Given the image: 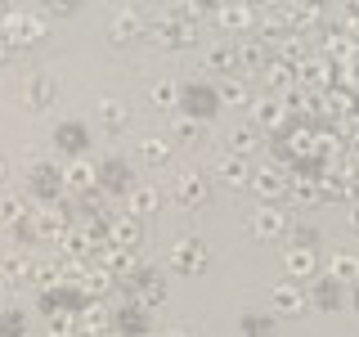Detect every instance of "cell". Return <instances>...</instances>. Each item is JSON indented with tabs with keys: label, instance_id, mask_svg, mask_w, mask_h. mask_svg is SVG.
I'll list each match as a JSON object with an SVG mask.
<instances>
[{
	"label": "cell",
	"instance_id": "1",
	"mask_svg": "<svg viewBox=\"0 0 359 337\" xmlns=\"http://www.w3.org/2000/svg\"><path fill=\"white\" fill-rule=\"evenodd\" d=\"M0 37L14 45V50H32L36 41L50 37V18L36 5H9L5 18H0Z\"/></svg>",
	"mask_w": 359,
	"mask_h": 337
},
{
	"label": "cell",
	"instance_id": "2",
	"mask_svg": "<svg viewBox=\"0 0 359 337\" xmlns=\"http://www.w3.org/2000/svg\"><path fill=\"white\" fill-rule=\"evenodd\" d=\"M149 37L157 45H166V50H189V45H198L202 27H198V22H189L175 5H162L157 14H149Z\"/></svg>",
	"mask_w": 359,
	"mask_h": 337
},
{
	"label": "cell",
	"instance_id": "3",
	"mask_svg": "<svg viewBox=\"0 0 359 337\" xmlns=\"http://www.w3.org/2000/svg\"><path fill=\"white\" fill-rule=\"evenodd\" d=\"M211 265V252H207V243L202 239H175L171 243V252H166V270H175L180 279H189V275H202V270Z\"/></svg>",
	"mask_w": 359,
	"mask_h": 337
},
{
	"label": "cell",
	"instance_id": "4",
	"mask_svg": "<svg viewBox=\"0 0 359 337\" xmlns=\"http://www.w3.org/2000/svg\"><path fill=\"white\" fill-rule=\"evenodd\" d=\"M81 306H86V297L72 284H59V288L36 292V315H45V319H76Z\"/></svg>",
	"mask_w": 359,
	"mask_h": 337
},
{
	"label": "cell",
	"instance_id": "5",
	"mask_svg": "<svg viewBox=\"0 0 359 337\" xmlns=\"http://www.w3.org/2000/svg\"><path fill=\"white\" fill-rule=\"evenodd\" d=\"M104 32H108L112 45H130V41H140L144 32H149V14H144L140 5H117V9L108 14Z\"/></svg>",
	"mask_w": 359,
	"mask_h": 337
},
{
	"label": "cell",
	"instance_id": "6",
	"mask_svg": "<svg viewBox=\"0 0 359 337\" xmlns=\"http://www.w3.org/2000/svg\"><path fill=\"white\" fill-rule=\"evenodd\" d=\"M247 189L261 198V207H278V202H283V194H287V166H278V162L252 166V180H247Z\"/></svg>",
	"mask_w": 359,
	"mask_h": 337
},
{
	"label": "cell",
	"instance_id": "7",
	"mask_svg": "<svg viewBox=\"0 0 359 337\" xmlns=\"http://www.w3.org/2000/svg\"><path fill=\"white\" fill-rule=\"evenodd\" d=\"M171 198H175V207H184V211L207 207V198H211V176H207V171H175V176H171Z\"/></svg>",
	"mask_w": 359,
	"mask_h": 337
},
{
	"label": "cell",
	"instance_id": "8",
	"mask_svg": "<svg viewBox=\"0 0 359 337\" xmlns=\"http://www.w3.org/2000/svg\"><path fill=\"white\" fill-rule=\"evenodd\" d=\"M32 225H36V243H59L72 230V198L54 202V207H32Z\"/></svg>",
	"mask_w": 359,
	"mask_h": 337
},
{
	"label": "cell",
	"instance_id": "9",
	"mask_svg": "<svg viewBox=\"0 0 359 337\" xmlns=\"http://www.w3.org/2000/svg\"><path fill=\"white\" fill-rule=\"evenodd\" d=\"M220 112V99H216V86L207 81H189L180 86V117H194V121H211Z\"/></svg>",
	"mask_w": 359,
	"mask_h": 337
},
{
	"label": "cell",
	"instance_id": "10",
	"mask_svg": "<svg viewBox=\"0 0 359 337\" xmlns=\"http://www.w3.org/2000/svg\"><path fill=\"white\" fill-rule=\"evenodd\" d=\"M287 230H292V220L283 207H252V216H247V234L256 243H278V239H287Z\"/></svg>",
	"mask_w": 359,
	"mask_h": 337
},
{
	"label": "cell",
	"instance_id": "11",
	"mask_svg": "<svg viewBox=\"0 0 359 337\" xmlns=\"http://www.w3.org/2000/svg\"><path fill=\"white\" fill-rule=\"evenodd\" d=\"M27 189L36 194L41 207H54V202H63V166L59 162H36L32 166V176H27Z\"/></svg>",
	"mask_w": 359,
	"mask_h": 337
},
{
	"label": "cell",
	"instance_id": "12",
	"mask_svg": "<svg viewBox=\"0 0 359 337\" xmlns=\"http://www.w3.org/2000/svg\"><path fill=\"white\" fill-rule=\"evenodd\" d=\"M130 185H135V171L126 157H104L99 162V194L104 198H126Z\"/></svg>",
	"mask_w": 359,
	"mask_h": 337
},
{
	"label": "cell",
	"instance_id": "13",
	"mask_svg": "<svg viewBox=\"0 0 359 337\" xmlns=\"http://www.w3.org/2000/svg\"><path fill=\"white\" fill-rule=\"evenodd\" d=\"M247 108H252V126L261 131V135H265V131H269V135L287 131V108H283V99H278V95H256Z\"/></svg>",
	"mask_w": 359,
	"mask_h": 337
},
{
	"label": "cell",
	"instance_id": "14",
	"mask_svg": "<svg viewBox=\"0 0 359 337\" xmlns=\"http://www.w3.org/2000/svg\"><path fill=\"white\" fill-rule=\"evenodd\" d=\"M63 189L72 198H86V194H95L99 189V162H90V157H72V162L63 166Z\"/></svg>",
	"mask_w": 359,
	"mask_h": 337
},
{
	"label": "cell",
	"instance_id": "15",
	"mask_svg": "<svg viewBox=\"0 0 359 337\" xmlns=\"http://www.w3.org/2000/svg\"><path fill=\"white\" fill-rule=\"evenodd\" d=\"M112 329L121 337H144L153 329V310L140 301H121V306H112Z\"/></svg>",
	"mask_w": 359,
	"mask_h": 337
},
{
	"label": "cell",
	"instance_id": "16",
	"mask_svg": "<svg viewBox=\"0 0 359 337\" xmlns=\"http://www.w3.org/2000/svg\"><path fill=\"white\" fill-rule=\"evenodd\" d=\"M319 275V247H292L283 252V279L292 284H310V279Z\"/></svg>",
	"mask_w": 359,
	"mask_h": 337
},
{
	"label": "cell",
	"instance_id": "17",
	"mask_svg": "<svg viewBox=\"0 0 359 337\" xmlns=\"http://www.w3.org/2000/svg\"><path fill=\"white\" fill-rule=\"evenodd\" d=\"M211 18H216L220 27H229V32H243V37H252L256 5H247V0H220V5H211Z\"/></svg>",
	"mask_w": 359,
	"mask_h": 337
},
{
	"label": "cell",
	"instance_id": "18",
	"mask_svg": "<svg viewBox=\"0 0 359 337\" xmlns=\"http://www.w3.org/2000/svg\"><path fill=\"white\" fill-rule=\"evenodd\" d=\"M54 99H59V86H54V77L45 72V67H36V72H27L22 77V104L27 108H50Z\"/></svg>",
	"mask_w": 359,
	"mask_h": 337
},
{
	"label": "cell",
	"instance_id": "19",
	"mask_svg": "<svg viewBox=\"0 0 359 337\" xmlns=\"http://www.w3.org/2000/svg\"><path fill=\"white\" fill-rule=\"evenodd\" d=\"M319 275L323 279H332V284H341V288H351L355 279H359V261H355V252L351 247H337V252H328L319 261Z\"/></svg>",
	"mask_w": 359,
	"mask_h": 337
},
{
	"label": "cell",
	"instance_id": "20",
	"mask_svg": "<svg viewBox=\"0 0 359 337\" xmlns=\"http://www.w3.org/2000/svg\"><path fill=\"white\" fill-rule=\"evenodd\" d=\"M108 243H112V247H126V252H140L144 225L135 220L130 211H112V216H108Z\"/></svg>",
	"mask_w": 359,
	"mask_h": 337
},
{
	"label": "cell",
	"instance_id": "21",
	"mask_svg": "<svg viewBox=\"0 0 359 337\" xmlns=\"http://www.w3.org/2000/svg\"><path fill=\"white\" fill-rule=\"evenodd\" d=\"M301 288H306V306H314V310H341L346 306V288L332 284V279H323V275H314L310 284H301Z\"/></svg>",
	"mask_w": 359,
	"mask_h": 337
},
{
	"label": "cell",
	"instance_id": "22",
	"mask_svg": "<svg viewBox=\"0 0 359 337\" xmlns=\"http://www.w3.org/2000/svg\"><path fill=\"white\" fill-rule=\"evenodd\" d=\"M269 301H274V315H287V319H297V315H306V288L292 284V279H278L274 288H269Z\"/></svg>",
	"mask_w": 359,
	"mask_h": 337
},
{
	"label": "cell",
	"instance_id": "23",
	"mask_svg": "<svg viewBox=\"0 0 359 337\" xmlns=\"http://www.w3.org/2000/svg\"><path fill=\"white\" fill-rule=\"evenodd\" d=\"M216 180L224 189H247V180H252V157H238V153H220L216 157Z\"/></svg>",
	"mask_w": 359,
	"mask_h": 337
},
{
	"label": "cell",
	"instance_id": "24",
	"mask_svg": "<svg viewBox=\"0 0 359 337\" xmlns=\"http://www.w3.org/2000/svg\"><path fill=\"white\" fill-rule=\"evenodd\" d=\"M112 329V306L108 301H86L76 315V337H104Z\"/></svg>",
	"mask_w": 359,
	"mask_h": 337
},
{
	"label": "cell",
	"instance_id": "25",
	"mask_svg": "<svg viewBox=\"0 0 359 337\" xmlns=\"http://www.w3.org/2000/svg\"><path fill=\"white\" fill-rule=\"evenodd\" d=\"M256 77H261V81L269 86V95H278V99L297 90V63H283V59H265V67H261Z\"/></svg>",
	"mask_w": 359,
	"mask_h": 337
},
{
	"label": "cell",
	"instance_id": "26",
	"mask_svg": "<svg viewBox=\"0 0 359 337\" xmlns=\"http://www.w3.org/2000/svg\"><path fill=\"white\" fill-rule=\"evenodd\" d=\"M90 261H95V265H104L112 279H126L130 270L140 265V252H126V247H112V243H104L95 256H90Z\"/></svg>",
	"mask_w": 359,
	"mask_h": 337
},
{
	"label": "cell",
	"instance_id": "27",
	"mask_svg": "<svg viewBox=\"0 0 359 337\" xmlns=\"http://www.w3.org/2000/svg\"><path fill=\"white\" fill-rule=\"evenodd\" d=\"M95 112H99V126H104L108 135H121V131L130 126V104H126V99H117V95H104Z\"/></svg>",
	"mask_w": 359,
	"mask_h": 337
},
{
	"label": "cell",
	"instance_id": "28",
	"mask_svg": "<svg viewBox=\"0 0 359 337\" xmlns=\"http://www.w3.org/2000/svg\"><path fill=\"white\" fill-rule=\"evenodd\" d=\"M86 144H90L86 121H59V126H54V149H59V153L81 157V153H86Z\"/></svg>",
	"mask_w": 359,
	"mask_h": 337
},
{
	"label": "cell",
	"instance_id": "29",
	"mask_svg": "<svg viewBox=\"0 0 359 337\" xmlns=\"http://www.w3.org/2000/svg\"><path fill=\"white\" fill-rule=\"evenodd\" d=\"M32 256L27 247H9V252H0V284H22V279L32 275Z\"/></svg>",
	"mask_w": 359,
	"mask_h": 337
},
{
	"label": "cell",
	"instance_id": "30",
	"mask_svg": "<svg viewBox=\"0 0 359 337\" xmlns=\"http://www.w3.org/2000/svg\"><path fill=\"white\" fill-rule=\"evenodd\" d=\"M157 207H162V194H157V185H140V180H135L130 194H126V207H121V211H130L135 220H144V216H153Z\"/></svg>",
	"mask_w": 359,
	"mask_h": 337
},
{
	"label": "cell",
	"instance_id": "31",
	"mask_svg": "<svg viewBox=\"0 0 359 337\" xmlns=\"http://www.w3.org/2000/svg\"><path fill=\"white\" fill-rule=\"evenodd\" d=\"M265 135L252 126V121H233V131L224 135V153H238V157H252V149H261Z\"/></svg>",
	"mask_w": 359,
	"mask_h": 337
},
{
	"label": "cell",
	"instance_id": "32",
	"mask_svg": "<svg viewBox=\"0 0 359 337\" xmlns=\"http://www.w3.org/2000/svg\"><path fill=\"white\" fill-rule=\"evenodd\" d=\"M27 284H36V292L59 288V284H63V261H59V256H32V275H27Z\"/></svg>",
	"mask_w": 359,
	"mask_h": 337
},
{
	"label": "cell",
	"instance_id": "33",
	"mask_svg": "<svg viewBox=\"0 0 359 337\" xmlns=\"http://www.w3.org/2000/svg\"><path fill=\"white\" fill-rule=\"evenodd\" d=\"M287 202L297 207H323V194H319V180L314 176H287Z\"/></svg>",
	"mask_w": 359,
	"mask_h": 337
},
{
	"label": "cell",
	"instance_id": "34",
	"mask_svg": "<svg viewBox=\"0 0 359 337\" xmlns=\"http://www.w3.org/2000/svg\"><path fill=\"white\" fill-rule=\"evenodd\" d=\"M171 153H175L171 135H140V157L149 166H166V162H171Z\"/></svg>",
	"mask_w": 359,
	"mask_h": 337
},
{
	"label": "cell",
	"instance_id": "35",
	"mask_svg": "<svg viewBox=\"0 0 359 337\" xmlns=\"http://www.w3.org/2000/svg\"><path fill=\"white\" fill-rule=\"evenodd\" d=\"M233 54H238V67L243 72H261L265 59H269V50L256 37H243V41H233Z\"/></svg>",
	"mask_w": 359,
	"mask_h": 337
},
{
	"label": "cell",
	"instance_id": "36",
	"mask_svg": "<svg viewBox=\"0 0 359 337\" xmlns=\"http://www.w3.org/2000/svg\"><path fill=\"white\" fill-rule=\"evenodd\" d=\"M216 99L220 104H252V81H247L243 72H233V77H224V81L216 86Z\"/></svg>",
	"mask_w": 359,
	"mask_h": 337
},
{
	"label": "cell",
	"instance_id": "37",
	"mask_svg": "<svg viewBox=\"0 0 359 337\" xmlns=\"http://www.w3.org/2000/svg\"><path fill=\"white\" fill-rule=\"evenodd\" d=\"M27 216H32V207L22 194H0V230H18Z\"/></svg>",
	"mask_w": 359,
	"mask_h": 337
},
{
	"label": "cell",
	"instance_id": "38",
	"mask_svg": "<svg viewBox=\"0 0 359 337\" xmlns=\"http://www.w3.org/2000/svg\"><path fill=\"white\" fill-rule=\"evenodd\" d=\"M149 104L157 112H171L180 104V81H171V77H157V81L149 86Z\"/></svg>",
	"mask_w": 359,
	"mask_h": 337
},
{
	"label": "cell",
	"instance_id": "39",
	"mask_svg": "<svg viewBox=\"0 0 359 337\" xmlns=\"http://www.w3.org/2000/svg\"><path fill=\"white\" fill-rule=\"evenodd\" d=\"M207 67H211V72H220V77H233V72H238V54H233V45L229 41L211 45V50H207Z\"/></svg>",
	"mask_w": 359,
	"mask_h": 337
},
{
	"label": "cell",
	"instance_id": "40",
	"mask_svg": "<svg viewBox=\"0 0 359 337\" xmlns=\"http://www.w3.org/2000/svg\"><path fill=\"white\" fill-rule=\"evenodd\" d=\"M202 135H207V121H194V117H175V131H171V144L180 140V144H202Z\"/></svg>",
	"mask_w": 359,
	"mask_h": 337
},
{
	"label": "cell",
	"instance_id": "41",
	"mask_svg": "<svg viewBox=\"0 0 359 337\" xmlns=\"http://www.w3.org/2000/svg\"><path fill=\"white\" fill-rule=\"evenodd\" d=\"M238 329H243V337H274L278 324H274V315H252V310H247L238 319Z\"/></svg>",
	"mask_w": 359,
	"mask_h": 337
},
{
	"label": "cell",
	"instance_id": "42",
	"mask_svg": "<svg viewBox=\"0 0 359 337\" xmlns=\"http://www.w3.org/2000/svg\"><path fill=\"white\" fill-rule=\"evenodd\" d=\"M0 337H27V310H0Z\"/></svg>",
	"mask_w": 359,
	"mask_h": 337
},
{
	"label": "cell",
	"instance_id": "43",
	"mask_svg": "<svg viewBox=\"0 0 359 337\" xmlns=\"http://www.w3.org/2000/svg\"><path fill=\"white\" fill-rule=\"evenodd\" d=\"M292 234V247H319V234L310 230V225H297V230H287Z\"/></svg>",
	"mask_w": 359,
	"mask_h": 337
},
{
	"label": "cell",
	"instance_id": "44",
	"mask_svg": "<svg viewBox=\"0 0 359 337\" xmlns=\"http://www.w3.org/2000/svg\"><path fill=\"white\" fill-rule=\"evenodd\" d=\"M50 337H76V319H45Z\"/></svg>",
	"mask_w": 359,
	"mask_h": 337
},
{
	"label": "cell",
	"instance_id": "45",
	"mask_svg": "<svg viewBox=\"0 0 359 337\" xmlns=\"http://www.w3.org/2000/svg\"><path fill=\"white\" fill-rule=\"evenodd\" d=\"M14 54H18V50H14V45H9L5 37H0V67H5V63H14Z\"/></svg>",
	"mask_w": 359,
	"mask_h": 337
},
{
	"label": "cell",
	"instance_id": "46",
	"mask_svg": "<svg viewBox=\"0 0 359 337\" xmlns=\"http://www.w3.org/2000/svg\"><path fill=\"white\" fill-rule=\"evenodd\" d=\"M162 337H194V333H189V329H180V324H175V329H166Z\"/></svg>",
	"mask_w": 359,
	"mask_h": 337
},
{
	"label": "cell",
	"instance_id": "47",
	"mask_svg": "<svg viewBox=\"0 0 359 337\" xmlns=\"http://www.w3.org/2000/svg\"><path fill=\"white\" fill-rule=\"evenodd\" d=\"M5 180H9V162H5V157H0V185H5Z\"/></svg>",
	"mask_w": 359,
	"mask_h": 337
},
{
	"label": "cell",
	"instance_id": "48",
	"mask_svg": "<svg viewBox=\"0 0 359 337\" xmlns=\"http://www.w3.org/2000/svg\"><path fill=\"white\" fill-rule=\"evenodd\" d=\"M5 9H9V5H0V18H5Z\"/></svg>",
	"mask_w": 359,
	"mask_h": 337
}]
</instances>
